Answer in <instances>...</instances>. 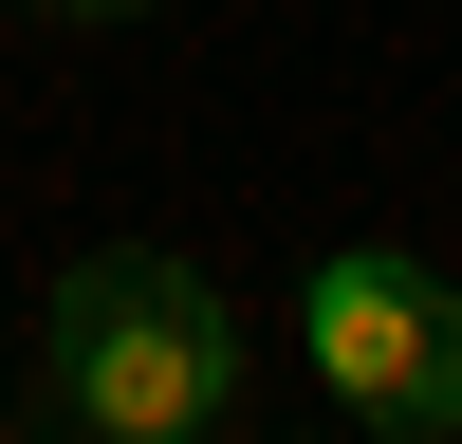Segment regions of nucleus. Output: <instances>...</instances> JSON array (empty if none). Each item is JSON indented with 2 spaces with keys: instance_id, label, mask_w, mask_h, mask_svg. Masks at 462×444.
I'll use <instances>...</instances> for the list:
<instances>
[{
  "instance_id": "obj_4",
  "label": "nucleus",
  "mask_w": 462,
  "mask_h": 444,
  "mask_svg": "<svg viewBox=\"0 0 462 444\" xmlns=\"http://www.w3.org/2000/svg\"><path fill=\"white\" fill-rule=\"evenodd\" d=\"M389 444H462V426H389Z\"/></svg>"
},
{
  "instance_id": "obj_5",
  "label": "nucleus",
  "mask_w": 462,
  "mask_h": 444,
  "mask_svg": "<svg viewBox=\"0 0 462 444\" xmlns=\"http://www.w3.org/2000/svg\"><path fill=\"white\" fill-rule=\"evenodd\" d=\"M185 444H204V426H185Z\"/></svg>"
},
{
  "instance_id": "obj_3",
  "label": "nucleus",
  "mask_w": 462,
  "mask_h": 444,
  "mask_svg": "<svg viewBox=\"0 0 462 444\" xmlns=\"http://www.w3.org/2000/svg\"><path fill=\"white\" fill-rule=\"evenodd\" d=\"M19 19H167V0H19Z\"/></svg>"
},
{
  "instance_id": "obj_2",
  "label": "nucleus",
  "mask_w": 462,
  "mask_h": 444,
  "mask_svg": "<svg viewBox=\"0 0 462 444\" xmlns=\"http://www.w3.org/2000/svg\"><path fill=\"white\" fill-rule=\"evenodd\" d=\"M296 352L333 370L352 426H462V278L407 241H315L296 278Z\"/></svg>"
},
{
  "instance_id": "obj_1",
  "label": "nucleus",
  "mask_w": 462,
  "mask_h": 444,
  "mask_svg": "<svg viewBox=\"0 0 462 444\" xmlns=\"http://www.w3.org/2000/svg\"><path fill=\"white\" fill-rule=\"evenodd\" d=\"M37 407L56 444H185L241 407V296L167 241H93L37 296Z\"/></svg>"
}]
</instances>
